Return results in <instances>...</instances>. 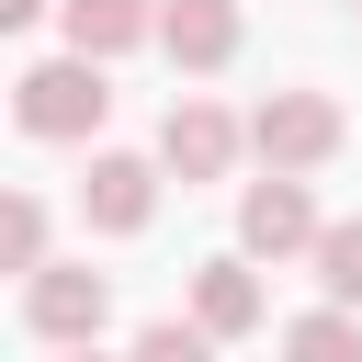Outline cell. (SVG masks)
Instances as JSON below:
<instances>
[{
    "mask_svg": "<svg viewBox=\"0 0 362 362\" xmlns=\"http://www.w3.org/2000/svg\"><path fill=\"white\" fill-rule=\"evenodd\" d=\"M102 113H113V79H102L90 57H34V68L11 79V124H23V136H45V147L102 136Z\"/></svg>",
    "mask_w": 362,
    "mask_h": 362,
    "instance_id": "1",
    "label": "cell"
},
{
    "mask_svg": "<svg viewBox=\"0 0 362 362\" xmlns=\"http://www.w3.org/2000/svg\"><path fill=\"white\" fill-rule=\"evenodd\" d=\"M351 147V113L328 102V90H272L260 113H249V158L272 170V181H305V170H328Z\"/></svg>",
    "mask_w": 362,
    "mask_h": 362,
    "instance_id": "2",
    "label": "cell"
},
{
    "mask_svg": "<svg viewBox=\"0 0 362 362\" xmlns=\"http://www.w3.org/2000/svg\"><path fill=\"white\" fill-rule=\"evenodd\" d=\"M23 328L57 339V351H90V339L113 328V283H102L90 260H45V272L23 283Z\"/></svg>",
    "mask_w": 362,
    "mask_h": 362,
    "instance_id": "3",
    "label": "cell"
},
{
    "mask_svg": "<svg viewBox=\"0 0 362 362\" xmlns=\"http://www.w3.org/2000/svg\"><path fill=\"white\" fill-rule=\"evenodd\" d=\"M317 238H328V215H317L305 181H249L238 192V260H317Z\"/></svg>",
    "mask_w": 362,
    "mask_h": 362,
    "instance_id": "4",
    "label": "cell"
},
{
    "mask_svg": "<svg viewBox=\"0 0 362 362\" xmlns=\"http://www.w3.org/2000/svg\"><path fill=\"white\" fill-rule=\"evenodd\" d=\"M238 147H249V124H238L226 102H204V90H181L170 124H158V170H170V181H226Z\"/></svg>",
    "mask_w": 362,
    "mask_h": 362,
    "instance_id": "5",
    "label": "cell"
},
{
    "mask_svg": "<svg viewBox=\"0 0 362 362\" xmlns=\"http://www.w3.org/2000/svg\"><path fill=\"white\" fill-rule=\"evenodd\" d=\"M79 215H90L102 238H136V226L158 215V158H124V147H90V170H79Z\"/></svg>",
    "mask_w": 362,
    "mask_h": 362,
    "instance_id": "6",
    "label": "cell"
},
{
    "mask_svg": "<svg viewBox=\"0 0 362 362\" xmlns=\"http://www.w3.org/2000/svg\"><path fill=\"white\" fill-rule=\"evenodd\" d=\"M158 57L181 79H215L238 57V0H158Z\"/></svg>",
    "mask_w": 362,
    "mask_h": 362,
    "instance_id": "7",
    "label": "cell"
},
{
    "mask_svg": "<svg viewBox=\"0 0 362 362\" xmlns=\"http://www.w3.org/2000/svg\"><path fill=\"white\" fill-rule=\"evenodd\" d=\"M57 23H68V57H90V68L158 45V0H57Z\"/></svg>",
    "mask_w": 362,
    "mask_h": 362,
    "instance_id": "8",
    "label": "cell"
},
{
    "mask_svg": "<svg viewBox=\"0 0 362 362\" xmlns=\"http://www.w3.org/2000/svg\"><path fill=\"white\" fill-rule=\"evenodd\" d=\"M272 305H260V272L249 260H204L192 272V328H215V339H249Z\"/></svg>",
    "mask_w": 362,
    "mask_h": 362,
    "instance_id": "9",
    "label": "cell"
},
{
    "mask_svg": "<svg viewBox=\"0 0 362 362\" xmlns=\"http://www.w3.org/2000/svg\"><path fill=\"white\" fill-rule=\"evenodd\" d=\"M283 362H362V317H339V305H305V317L283 328Z\"/></svg>",
    "mask_w": 362,
    "mask_h": 362,
    "instance_id": "10",
    "label": "cell"
},
{
    "mask_svg": "<svg viewBox=\"0 0 362 362\" xmlns=\"http://www.w3.org/2000/svg\"><path fill=\"white\" fill-rule=\"evenodd\" d=\"M317 294H328L339 317H362V215H339V226L317 238Z\"/></svg>",
    "mask_w": 362,
    "mask_h": 362,
    "instance_id": "11",
    "label": "cell"
},
{
    "mask_svg": "<svg viewBox=\"0 0 362 362\" xmlns=\"http://www.w3.org/2000/svg\"><path fill=\"white\" fill-rule=\"evenodd\" d=\"M0 272H23V283L45 272V204H34V192L0 204Z\"/></svg>",
    "mask_w": 362,
    "mask_h": 362,
    "instance_id": "12",
    "label": "cell"
},
{
    "mask_svg": "<svg viewBox=\"0 0 362 362\" xmlns=\"http://www.w3.org/2000/svg\"><path fill=\"white\" fill-rule=\"evenodd\" d=\"M124 362H215V328H192V317H147Z\"/></svg>",
    "mask_w": 362,
    "mask_h": 362,
    "instance_id": "13",
    "label": "cell"
},
{
    "mask_svg": "<svg viewBox=\"0 0 362 362\" xmlns=\"http://www.w3.org/2000/svg\"><path fill=\"white\" fill-rule=\"evenodd\" d=\"M45 11H57V0H0V23H11V34H34Z\"/></svg>",
    "mask_w": 362,
    "mask_h": 362,
    "instance_id": "14",
    "label": "cell"
},
{
    "mask_svg": "<svg viewBox=\"0 0 362 362\" xmlns=\"http://www.w3.org/2000/svg\"><path fill=\"white\" fill-rule=\"evenodd\" d=\"M68 362H102V351H68Z\"/></svg>",
    "mask_w": 362,
    "mask_h": 362,
    "instance_id": "15",
    "label": "cell"
}]
</instances>
